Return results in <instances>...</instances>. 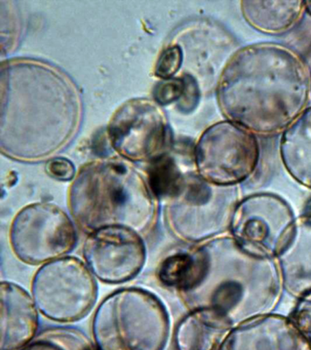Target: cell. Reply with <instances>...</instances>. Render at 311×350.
<instances>
[{"label":"cell","mask_w":311,"mask_h":350,"mask_svg":"<svg viewBox=\"0 0 311 350\" xmlns=\"http://www.w3.org/2000/svg\"><path fill=\"white\" fill-rule=\"evenodd\" d=\"M215 95L226 120L256 136H275L308 108L311 72L301 55L288 46L249 44L232 57Z\"/></svg>","instance_id":"6da1fadb"},{"label":"cell","mask_w":311,"mask_h":350,"mask_svg":"<svg viewBox=\"0 0 311 350\" xmlns=\"http://www.w3.org/2000/svg\"><path fill=\"white\" fill-rule=\"evenodd\" d=\"M81 100L61 71L36 60H12L1 71V149L21 161H40L75 137Z\"/></svg>","instance_id":"7a4b0ae2"},{"label":"cell","mask_w":311,"mask_h":350,"mask_svg":"<svg viewBox=\"0 0 311 350\" xmlns=\"http://www.w3.org/2000/svg\"><path fill=\"white\" fill-rule=\"evenodd\" d=\"M191 253L190 275L178 292L190 310L217 309L236 327L277 308L284 286L275 259L248 253L231 237L192 246Z\"/></svg>","instance_id":"3957f363"},{"label":"cell","mask_w":311,"mask_h":350,"mask_svg":"<svg viewBox=\"0 0 311 350\" xmlns=\"http://www.w3.org/2000/svg\"><path fill=\"white\" fill-rule=\"evenodd\" d=\"M158 202L146 177L132 164L116 159L81 167L68 194L73 220L88 234L122 226L146 237L157 224Z\"/></svg>","instance_id":"277c9868"},{"label":"cell","mask_w":311,"mask_h":350,"mask_svg":"<svg viewBox=\"0 0 311 350\" xmlns=\"http://www.w3.org/2000/svg\"><path fill=\"white\" fill-rule=\"evenodd\" d=\"M97 350H165L170 319L162 300L141 287H124L107 295L92 317Z\"/></svg>","instance_id":"5b68a950"},{"label":"cell","mask_w":311,"mask_h":350,"mask_svg":"<svg viewBox=\"0 0 311 350\" xmlns=\"http://www.w3.org/2000/svg\"><path fill=\"white\" fill-rule=\"evenodd\" d=\"M241 200L239 186H221L187 172L178 190L165 202V221L174 238L202 243L229 230L234 208Z\"/></svg>","instance_id":"8992f818"},{"label":"cell","mask_w":311,"mask_h":350,"mask_svg":"<svg viewBox=\"0 0 311 350\" xmlns=\"http://www.w3.org/2000/svg\"><path fill=\"white\" fill-rule=\"evenodd\" d=\"M260 157L258 136L228 120L209 126L193 150L196 172L221 186H239L249 179Z\"/></svg>","instance_id":"52a82bcc"},{"label":"cell","mask_w":311,"mask_h":350,"mask_svg":"<svg viewBox=\"0 0 311 350\" xmlns=\"http://www.w3.org/2000/svg\"><path fill=\"white\" fill-rule=\"evenodd\" d=\"M31 295L46 319L59 323L77 322L96 302L98 286L85 262L64 256L43 265L31 282Z\"/></svg>","instance_id":"ba28073f"},{"label":"cell","mask_w":311,"mask_h":350,"mask_svg":"<svg viewBox=\"0 0 311 350\" xmlns=\"http://www.w3.org/2000/svg\"><path fill=\"white\" fill-rule=\"evenodd\" d=\"M296 223L293 209L285 199L272 193H258L240 200L229 232L248 253L278 259L290 243Z\"/></svg>","instance_id":"9c48e42d"},{"label":"cell","mask_w":311,"mask_h":350,"mask_svg":"<svg viewBox=\"0 0 311 350\" xmlns=\"http://www.w3.org/2000/svg\"><path fill=\"white\" fill-rule=\"evenodd\" d=\"M77 241L72 219L61 207L51 202L27 205L10 224V243L13 254L29 265H43L67 256Z\"/></svg>","instance_id":"30bf717a"},{"label":"cell","mask_w":311,"mask_h":350,"mask_svg":"<svg viewBox=\"0 0 311 350\" xmlns=\"http://www.w3.org/2000/svg\"><path fill=\"white\" fill-rule=\"evenodd\" d=\"M111 146L132 161H152L167 152L171 131L165 114L148 98L128 100L113 115L108 125Z\"/></svg>","instance_id":"8fae6325"},{"label":"cell","mask_w":311,"mask_h":350,"mask_svg":"<svg viewBox=\"0 0 311 350\" xmlns=\"http://www.w3.org/2000/svg\"><path fill=\"white\" fill-rule=\"evenodd\" d=\"M84 261L103 283L119 284L132 280L146 262V246L137 232L122 226H108L87 235Z\"/></svg>","instance_id":"7c38bea8"},{"label":"cell","mask_w":311,"mask_h":350,"mask_svg":"<svg viewBox=\"0 0 311 350\" xmlns=\"http://www.w3.org/2000/svg\"><path fill=\"white\" fill-rule=\"evenodd\" d=\"M220 350H311L288 317L269 314L233 328Z\"/></svg>","instance_id":"4fadbf2b"},{"label":"cell","mask_w":311,"mask_h":350,"mask_svg":"<svg viewBox=\"0 0 311 350\" xmlns=\"http://www.w3.org/2000/svg\"><path fill=\"white\" fill-rule=\"evenodd\" d=\"M196 79L204 89L217 90L218 82L226 66L241 46L230 31L215 21H199L193 27Z\"/></svg>","instance_id":"5bb4252c"},{"label":"cell","mask_w":311,"mask_h":350,"mask_svg":"<svg viewBox=\"0 0 311 350\" xmlns=\"http://www.w3.org/2000/svg\"><path fill=\"white\" fill-rule=\"evenodd\" d=\"M0 350H21L33 341L39 328V313L32 295L20 284L2 281Z\"/></svg>","instance_id":"9a60e30c"},{"label":"cell","mask_w":311,"mask_h":350,"mask_svg":"<svg viewBox=\"0 0 311 350\" xmlns=\"http://www.w3.org/2000/svg\"><path fill=\"white\" fill-rule=\"evenodd\" d=\"M284 288L299 297L311 290V198L297 218L293 237L278 256Z\"/></svg>","instance_id":"2e32d148"},{"label":"cell","mask_w":311,"mask_h":350,"mask_svg":"<svg viewBox=\"0 0 311 350\" xmlns=\"http://www.w3.org/2000/svg\"><path fill=\"white\" fill-rule=\"evenodd\" d=\"M234 327L217 309H192L174 329V347L176 350H220Z\"/></svg>","instance_id":"e0dca14e"},{"label":"cell","mask_w":311,"mask_h":350,"mask_svg":"<svg viewBox=\"0 0 311 350\" xmlns=\"http://www.w3.org/2000/svg\"><path fill=\"white\" fill-rule=\"evenodd\" d=\"M243 18L256 31L266 35L286 34L300 23L306 14L305 1L243 0Z\"/></svg>","instance_id":"ac0fdd59"},{"label":"cell","mask_w":311,"mask_h":350,"mask_svg":"<svg viewBox=\"0 0 311 350\" xmlns=\"http://www.w3.org/2000/svg\"><path fill=\"white\" fill-rule=\"evenodd\" d=\"M280 155L289 176L311 190V106L281 135Z\"/></svg>","instance_id":"d6986e66"},{"label":"cell","mask_w":311,"mask_h":350,"mask_svg":"<svg viewBox=\"0 0 311 350\" xmlns=\"http://www.w3.org/2000/svg\"><path fill=\"white\" fill-rule=\"evenodd\" d=\"M147 182L158 201H167L178 190L185 174L177 164L176 159L163 153L150 161L147 168Z\"/></svg>","instance_id":"ffe728a7"},{"label":"cell","mask_w":311,"mask_h":350,"mask_svg":"<svg viewBox=\"0 0 311 350\" xmlns=\"http://www.w3.org/2000/svg\"><path fill=\"white\" fill-rule=\"evenodd\" d=\"M21 350H97L85 334L72 328L56 327L42 331Z\"/></svg>","instance_id":"44dd1931"},{"label":"cell","mask_w":311,"mask_h":350,"mask_svg":"<svg viewBox=\"0 0 311 350\" xmlns=\"http://www.w3.org/2000/svg\"><path fill=\"white\" fill-rule=\"evenodd\" d=\"M192 264L193 256L191 248L176 252L166 256L160 262L157 272L158 281L163 286L176 289L179 292L189 278Z\"/></svg>","instance_id":"7402d4cb"},{"label":"cell","mask_w":311,"mask_h":350,"mask_svg":"<svg viewBox=\"0 0 311 350\" xmlns=\"http://www.w3.org/2000/svg\"><path fill=\"white\" fill-rule=\"evenodd\" d=\"M184 62V51L181 46L172 45L161 53L155 65L154 74L158 78L169 79L181 68Z\"/></svg>","instance_id":"603a6c76"},{"label":"cell","mask_w":311,"mask_h":350,"mask_svg":"<svg viewBox=\"0 0 311 350\" xmlns=\"http://www.w3.org/2000/svg\"><path fill=\"white\" fill-rule=\"evenodd\" d=\"M184 78H172L163 79L158 82L154 90L152 96L155 103L159 105H169L174 103H178L185 92Z\"/></svg>","instance_id":"cb8c5ba5"},{"label":"cell","mask_w":311,"mask_h":350,"mask_svg":"<svg viewBox=\"0 0 311 350\" xmlns=\"http://www.w3.org/2000/svg\"><path fill=\"white\" fill-rule=\"evenodd\" d=\"M288 317L311 343V290L297 297L296 306Z\"/></svg>","instance_id":"d4e9b609"},{"label":"cell","mask_w":311,"mask_h":350,"mask_svg":"<svg viewBox=\"0 0 311 350\" xmlns=\"http://www.w3.org/2000/svg\"><path fill=\"white\" fill-rule=\"evenodd\" d=\"M182 78L185 79V92L177 103V109L182 113L189 114L198 108L202 89L198 79L190 73H185Z\"/></svg>","instance_id":"484cf974"},{"label":"cell","mask_w":311,"mask_h":350,"mask_svg":"<svg viewBox=\"0 0 311 350\" xmlns=\"http://www.w3.org/2000/svg\"><path fill=\"white\" fill-rule=\"evenodd\" d=\"M45 170L49 176L61 182H70L77 175L75 164L66 158H54L49 161Z\"/></svg>","instance_id":"4316f807"},{"label":"cell","mask_w":311,"mask_h":350,"mask_svg":"<svg viewBox=\"0 0 311 350\" xmlns=\"http://www.w3.org/2000/svg\"><path fill=\"white\" fill-rule=\"evenodd\" d=\"M306 13L308 14L311 16V2H306Z\"/></svg>","instance_id":"83f0119b"}]
</instances>
